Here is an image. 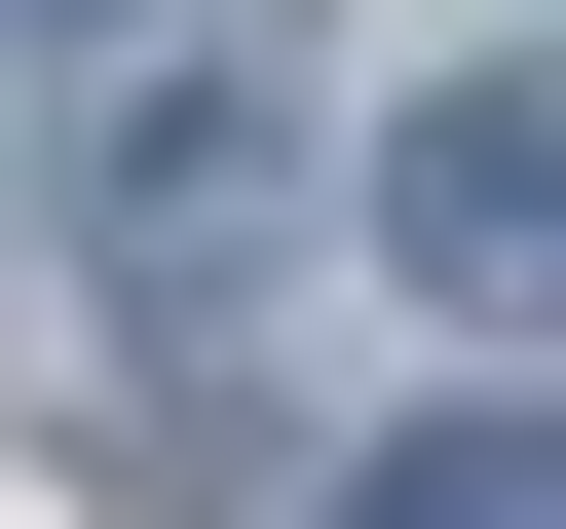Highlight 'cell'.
I'll return each mask as SVG.
<instances>
[{
	"label": "cell",
	"instance_id": "cell-2",
	"mask_svg": "<svg viewBox=\"0 0 566 529\" xmlns=\"http://www.w3.org/2000/svg\"><path fill=\"white\" fill-rule=\"evenodd\" d=\"M264 189H303V152H264V76L189 39V76L114 114V264H151V303H189V264H264Z\"/></svg>",
	"mask_w": 566,
	"mask_h": 529
},
{
	"label": "cell",
	"instance_id": "cell-3",
	"mask_svg": "<svg viewBox=\"0 0 566 529\" xmlns=\"http://www.w3.org/2000/svg\"><path fill=\"white\" fill-rule=\"evenodd\" d=\"M340 529H566V454H528V416H416V454H378Z\"/></svg>",
	"mask_w": 566,
	"mask_h": 529
},
{
	"label": "cell",
	"instance_id": "cell-1",
	"mask_svg": "<svg viewBox=\"0 0 566 529\" xmlns=\"http://www.w3.org/2000/svg\"><path fill=\"white\" fill-rule=\"evenodd\" d=\"M378 227H416V303H491V341H528V264H566V76H528V39H491V76H416Z\"/></svg>",
	"mask_w": 566,
	"mask_h": 529
}]
</instances>
